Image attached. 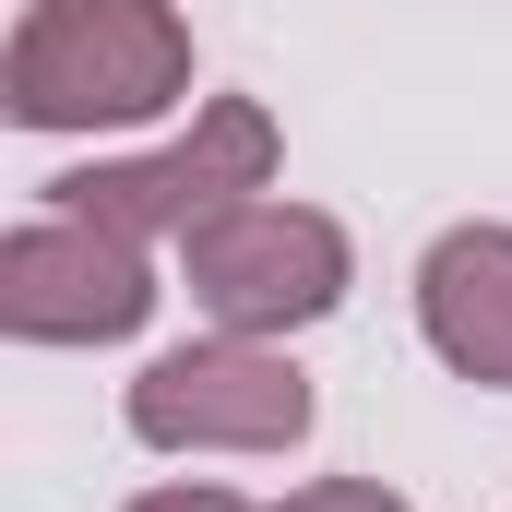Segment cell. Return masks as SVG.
<instances>
[{
	"label": "cell",
	"instance_id": "cell-1",
	"mask_svg": "<svg viewBox=\"0 0 512 512\" xmlns=\"http://www.w3.org/2000/svg\"><path fill=\"white\" fill-rule=\"evenodd\" d=\"M179 84V24L155 0H48L12 48V120L72 131V120H143Z\"/></svg>",
	"mask_w": 512,
	"mask_h": 512
},
{
	"label": "cell",
	"instance_id": "cell-2",
	"mask_svg": "<svg viewBox=\"0 0 512 512\" xmlns=\"http://www.w3.org/2000/svg\"><path fill=\"white\" fill-rule=\"evenodd\" d=\"M191 286L239 334H262V322H322L334 286H346V239L322 215H286V203H227V215L191 227Z\"/></svg>",
	"mask_w": 512,
	"mask_h": 512
},
{
	"label": "cell",
	"instance_id": "cell-3",
	"mask_svg": "<svg viewBox=\"0 0 512 512\" xmlns=\"http://www.w3.org/2000/svg\"><path fill=\"white\" fill-rule=\"evenodd\" d=\"M0 310L36 346H84V334H131L155 310V274H143V251H131L120 227L48 215V227H24L12 262H0Z\"/></svg>",
	"mask_w": 512,
	"mask_h": 512
},
{
	"label": "cell",
	"instance_id": "cell-4",
	"mask_svg": "<svg viewBox=\"0 0 512 512\" xmlns=\"http://www.w3.org/2000/svg\"><path fill=\"white\" fill-rule=\"evenodd\" d=\"M262 167H274V131L262 108H215V120L191 131L179 155H155V167H84V179H60V215H84V227H203V215H227L239 191H251Z\"/></svg>",
	"mask_w": 512,
	"mask_h": 512
},
{
	"label": "cell",
	"instance_id": "cell-5",
	"mask_svg": "<svg viewBox=\"0 0 512 512\" xmlns=\"http://www.w3.org/2000/svg\"><path fill=\"white\" fill-rule=\"evenodd\" d=\"M131 429L143 441H298L310 429V382L274 370V358H239V346H179L131 382Z\"/></svg>",
	"mask_w": 512,
	"mask_h": 512
},
{
	"label": "cell",
	"instance_id": "cell-6",
	"mask_svg": "<svg viewBox=\"0 0 512 512\" xmlns=\"http://www.w3.org/2000/svg\"><path fill=\"white\" fill-rule=\"evenodd\" d=\"M417 310L465 382H512V227H453L417 274Z\"/></svg>",
	"mask_w": 512,
	"mask_h": 512
},
{
	"label": "cell",
	"instance_id": "cell-7",
	"mask_svg": "<svg viewBox=\"0 0 512 512\" xmlns=\"http://www.w3.org/2000/svg\"><path fill=\"white\" fill-rule=\"evenodd\" d=\"M131 512H251V501H227V489H167V501H131Z\"/></svg>",
	"mask_w": 512,
	"mask_h": 512
}]
</instances>
